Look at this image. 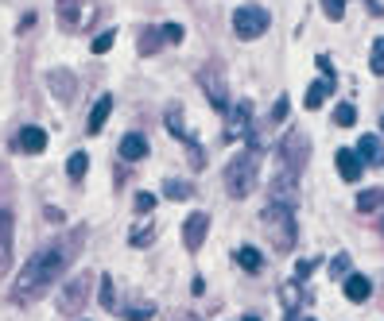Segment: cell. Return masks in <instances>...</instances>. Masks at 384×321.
Returning <instances> with one entry per match:
<instances>
[{"label":"cell","mask_w":384,"mask_h":321,"mask_svg":"<svg viewBox=\"0 0 384 321\" xmlns=\"http://www.w3.org/2000/svg\"><path fill=\"white\" fill-rule=\"evenodd\" d=\"M81 244V233H70L67 240L59 244H47V248H39L35 256L23 263L20 279H16V291H12V302L16 306H31V302H39L47 291H51L55 283H59V275L70 267V259H74Z\"/></svg>","instance_id":"6da1fadb"},{"label":"cell","mask_w":384,"mask_h":321,"mask_svg":"<svg viewBox=\"0 0 384 321\" xmlns=\"http://www.w3.org/2000/svg\"><path fill=\"white\" fill-rule=\"evenodd\" d=\"M260 225H264L268 240H272L276 252H291L295 248V213H291V205H280V202H268L264 213H260Z\"/></svg>","instance_id":"7a4b0ae2"},{"label":"cell","mask_w":384,"mask_h":321,"mask_svg":"<svg viewBox=\"0 0 384 321\" xmlns=\"http://www.w3.org/2000/svg\"><path fill=\"white\" fill-rule=\"evenodd\" d=\"M256 175H260V155H256V147H244L241 155H233L230 167H225V190L233 197H249L256 190Z\"/></svg>","instance_id":"3957f363"},{"label":"cell","mask_w":384,"mask_h":321,"mask_svg":"<svg viewBox=\"0 0 384 321\" xmlns=\"http://www.w3.org/2000/svg\"><path fill=\"white\" fill-rule=\"evenodd\" d=\"M94 0H59L55 4V16H59V28L62 31H81V28H89L94 23Z\"/></svg>","instance_id":"277c9868"},{"label":"cell","mask_w":384,"mask_h":321,"mask_svg":"<svg viewBox=\"0 0 384 321\" xmlns=\"http://www.w3.org/2000/svg\"><path fill=\"white\" fill-rule=\"evenodd\" d=\"M89 286H94V279H89V271H81V275H74L67 286L59 291V310L67 317H78L81 310H86L89 302Z\"/></svg>","instance_id":"5b68a950"},{"label":"cell","mask_w":384,"mask_h":321,"mask_svg":"<svg viewBox=\"0 0 384 321\" xmlns=\"http://www.w3.org/2000/svg\"><path fill=\"white\" fill-rule=\"evenodd\" d=\"M268 23H272V16H268L260 4H244V8L233 12V31L241 39H260L268 31Z\"/></svg>","instance_id":"8992f818"},{"label":"cell","mask_w":384,"mask_h":321,"mask_svg":"<svg viewBox=\"0 0 384 321\" xmlns=\"http://www.w3.org/2000/svg\"><path fill=\"white\" fill-rule=\"evenodd\" d=\"M280 155H283V167L288 170H303L310 159V136L303 128H291L288 136L280 139Z\"/></svg>","instance_id":"52a82bcc"},{"label":"cell","mask_w":384,"mask_h":321,"mask_svg":"<svg viewBox=\"0 0 384 321\" xmlns=\"http://www.w3.org/2000/svg\"><path fill=\"white\" fill-rule=\"evenodd\" d=\"M198 86L206 89V97H210V105H214L218 112H230V93H225V78H222V70H218V62L214 66H202L198 70Z\"/></svg>","instance_id":"ba28073f"},{"label":"cell","mask_w":384,"mask_h":321,"mask_svg":"<svg viewBox=\"0 0 384 321\" xmlns=\"http://www.w3.org/2000/svg\"><path fill=\"white\" fill-rule=\"evenodd\" d=\"M12 240H16L12 209H4V205H0V279H4L8 267H12Z\"/></svg>","instance_id":"9c48e42d"},{"label":"cell","mask_w":384,"mask_h":321,"mask_svg":"<svg viewBox=\"0 0 384 321\" xmlns=\"http://www.w3.org/2000/svg\"><path fill=\"white\" fill-rule=\"evenodd\" d=\"M295 190H299V170H288V167H283L280 175L272 178V190H268V194H272V202L291 205V202H295Z\"/></svg>","instance_id":"30bf717a"},{"label":"cell","mask_w":384,"mask_h":321,"mask_svg":"<svg viewBox=\"0 0 384 321\" xmlns=\"http://www.w3.org/2000/svg\"><path fill=\"white\" fill-rule=\"evenodd\" d=\"M206 233H210V213H191L186 225H183V244L191 252H198L202 240H206Z\"/></svg>","instance_id":"8fae6325"},{"label":"cell","mask_w":384,"mask_h":321,"mask_svg":"<svg viewBox=\"0 0 384 321\" xmlns=\"http://www.w3.org/2000/svg\"><path fill=\"white\" fill-rule=\"evenodd\" d=\"M12 147H16V151H23V155H39L47 147V132L35 128V124L20 128V132H16V139H12Z\"/></svg>","instance_id":"7c38bea8"},{"label":"cell","mask_w":384,"mask_h":321,"mask_svg":"<svg viewBox=\"0 0 384 321\" xmlns=\"http://www.w3.org/2000/svg\"><path fill=\"white\" fill-rule=\"evenodd\" d=\"M357 159H361V167H384V144L377 136H361V144H357Z\"/></svg>","instance_id":"4fadbf2b"},{"label":"cell","mask_w":384,"mask_h":321,"mask_svg":"<svg viewBox=\"0 0 384 321\" xmlns=\"http://www.w3.org/2000/svg\"><path fill=\"white\" fill-rule=\"evenodd\" d=\"M47 86H51V93L59 97V101H74L78 81H74V74H70V70H55L51 78H47Z\"/></svg>","instance_id":"5bb4252c"},{"label":"cell","mask_w":384,"mask_h":321,"mask_svg":"<svg viewBox=\"0 0 384 321\" xmlns=\"http://www.w3.org/2000/svg\"><path fill=\"white\" fill-rule=\"evenodd\" d=\"M144 155H148V139H144L140 132H132V136L120 139V159L125 163H136V159H144Z\"/></svg>","instance_id":"9a60e30c"},{"label":"cell","mask_w":384,"mask_h":321,"mask_svg":"<svg viewBox=\"0 0 384 321\" xmlns=\"http://www.w3.org/2000/svg\"><path fill=\"white\" fill-rule=\"evenodd\" d=\"M361 170H365L361 159H357L349 147H341V151H338V175L346 178V182H357V178H361Z\"/></svg>","instance_id":"2e32d148"},{"label":"cell","mask_w":384,"mask_h":321,"mask_svg":"<svg viewBox=\"0 0 384 321\" xmlns=\"http://www.w3.org/2000/svg\"><path fill=\"white\" fill-rule=\"evenodd\" d=\"M109 112H113V97H109V93H105V97H97L94 112H89V124H86V132H89V136H97V132L105 128V120H109Z\"/></svg>","instance_id":"e0dca14e"},{"label":"cell","mask_w":384,"mask_h":321,"mask_svg":"<svg viewBox=\"0 0 384 321\" xmlns=\"http://www.w3.org/2000/svg\"><path fill=\"white\" fill-rule=\"evenodd\" d=\"M249 120H252L249 101H237L233 112H230V139H237V132H241V136H249Z\"/></svg>","instance_id":"ac0fdd59"},{"label":"cell","mask_w":384,"mask_h":321,"mask_svg":"<svg viewBox=\"0 0 384 321\" xmlns=\"http://www.w3.org/2000/svg\"><path fill=\"white\" fill-rule=\"evenodd\" d=\"M373 294V283L365 275H346V298L349 302H365Z\"/></svg>","instance_id":"d6986e66"},{"label":"cell","mask_w":384,"mask_h":321,"mask_svg":"<svg viewBox=\"0 0 384 321\" xmlns=\"http://www.w3.org/2000/svg\"><path fill=\"white\" fill-rule=\"evenodd\" d=\"M334 89V78H322V81H315V86L307 89V109H322V101H326V93Z\"/></svg>","instance_id":"ffe728a7"},{"label":"cell","mask_w":384,"mask_h":321,"mask_svg":"<svg viewBox=\"0 0 384 321\" xmlns=\"http://www.w3.org/2000/svg\"><path fill=\"white\" fill-rule=\"evenodd\" d=\"M136 47H140V54H155L163 47V28H144L140 31V43H136Z\"/></svg>","instance_id":"44dd1931"},{"label":"cell","mask_w":384,"mask_h":321,"mask_svg":"<svg viewBox=\"0 0 384 321\" xmlns=\"http://www.w3.org/2000/svg\"><path fill=\"white\" fill-rule=\"evenodd\" d=\"M163 194L175 197V202H186V197L194 194V186L186 182V178H167V182H163Z\"/></svg>","instance_id":"7402d4cb"},{"label":"cell","mask_w":384,"mask_h":321,"mask_svg":"<svg viewBox=\"0 0 384 321\" xmlns=\"http://www.w3.org/2000/svg\"><path fill=\"white\" fill-rule=\"evenodd\" d=\"M357 209H361V213L384 209V190H365V194H357Z\"/></svg>","instance_id":"603a6c76"},{"label":"cell","mask_w":384,"mask_h":321,"mask_svg":"<svg viewBox=\"0 0 384 321\" xmlns=\"http://www.w3.org/2000/svg\"><path fill=\"white\" fill-rule=\"evenodd\" d=\"M237 263H241L244 271H260V267H264V259H260L256 248H241V252H237Z\"/></svg>","instance_id":"cb8c5ba5"},{"label":"cell","mask_w":384,"mask_h":321,"mask_svg":"<svg viewBox=\"0 0 384 321\" xmlns=\"http://www.w3.org/2000/svg\"><path fill=\"white\" fill-rule=\"evenodd\" d=\"M86 170H89V159H86V151H74V155H70V163H67V175L78 182V178L86 175Z\"/></svg>","instance_id":"d4e9b609"},{"label":"cell","mask_w":384,"mask_h":321,"mask_svg":"<svg viewBox=\"0 0 384 321\" xmlns=\"http://www.w3.org/2000/svg\"><path fill=\"white\" fill-rule=\"evenodd\" d=\"M354 120H357L354 105H338V109H334V124H338V128H354Z\"/></svg>","instance_id":"484cf974"},{"label":"cell","mask_w":384,"mask_h":321,"mask_svg":"<svg viewBox=\"0 0 384 321\" xmlns=\"http://www.w3.org/2000/svg\"><path fill=\"white\" fill-rule=\"evenodd\" d=\"M369 70L384 78V35H380V39H373V59H369Z\"/></svg>","instance_id":"4316f807"},{"label":"cell","mask_w":384,"mask_h":321,"mask_svg":"<svg viewBox=\"0 0 384 321\" xmlns=\"http://www.w3.org/2000/svg\"><path fill=\"white\" fill-rule=\"evenodd\" d=\"M152 314H155L152 302H136V306H128V310H125V317H128V321H148Z\"/></svg>","instance_id":"83f0119b"},{"label":"cell","mask_w":384,"mask_h":321,"mask_svg":"<svg viewBox=\"0 0 384 321\" xmlns=\"http://www.w3.org/2000/svg\"><path fill=\"white\" fill-rule=\"evenodd\" d=\"M167 128L175 132V139H183V144H194V136H186V128H183V117H179V112H167Z\"/></svg>","instance_id":"f1b7e54d"},{"label":"cell","mask_w":384,"mask_h":321,"mask_svg":"<svg viewBox=\"0 0 384 321\" xmlns=\"http://www.w3.org/2000/svg\"><path fill=\"white\" fill-rule=\"evenodd\" d=\"M288 109H291V101H288V93H283L280 101H276V109L268 112V128H272V124H280V120L288 117Z\"/></svg>","instance_id":"f546056e"},{"label":"cell","mask_w":384,"mask_h":321,"mask_svg":"<svg viewBox=\"0 0 384 321\" xmlns=\"http://www.w3.org/2000/svg\"><path fill=\"white\" fill-rule=\"evenodd\" d=\"M113 43H117V31H105V35H97L94 43H89V51H94V54H105Z\"/></svg>","instance_id":"4dcf8cb0"},{"label":"cell","mask_w":384,"mask_h":321,"mask_svg":"<svg viewBox=\"0 0 384 321\" xmlns=\"http://www.w3.org/2000/svg\"><path fill=\"white\" fill-rule=\"evenodd\" d=\"M101 306L105 310H117V298H113V279L101 275Z\"/></svg>","instance_id":"1f68e13d"},{"label":"cell","mask_w":384,"mask_h":321,"mask_svg":"<svg viewBox=\"0 0 384 321\" xmlns=\"http://www.w3.org/2000/svg\"><path fill=\"white\" fill-rule=\"evenodd\" d=\"M330 275L334 279H346L349 275V256H334L330 259Z\"/></svg>","instance_id":"d6a6232c"},{"label":"cell","mask_w":384,"mask_h":321,"mask_svg":"<svg viewBox=\"0 0 384 321\" xmlns=\"http://www.w3.org/2000/svg\"><path fill=\"white\" fill-rule=\"evenodd\" d=\"M322 8H326L330 20H341V16H346V0H322Z\"/></svg>","instance_id":"836d02e7"},{"label":"cell","mask_w":384,"mask_h":321,"mask_svg":"<svg viewBox=\"0 0 384 321\" xmlns=\"http://www.w3.org/2000/svg\"><path fill=\"white\" fill-rule=\"evenodd\" d=\"M155 240V228H136L132 233V248H144V244Z\"/></svg>","instance_id":"e575fe53"},{"label":"cell","mask_w":384,"mask_h":321,"mask_svg":"<svg viewBox=\"0 0 384 321\" xmlns=\"http://www.w3.org/2000/svg\"><path fill=\"white\" fill-rule=\"evenodd\" d=\"M163 39L167 43H183V28L179 23H163Z\"/></svg>","instance_id":"d590c367"},{"label":"cell","mask_w":384,"mask_h":321,"mask_svg":"<svg viewBox=\"0 0 384 321\" xmlns=\"http://www.w3.org/2000/svg\"><path fill=\"white\" fill-rule=\"evenodd\" d=\"M155 209V197L152 194H140V197H136V213H152Z\"/></svg>","instance_id":"8d00e7d4"},{"label":"cell","mask_w":384,"mask_h":321,"mask_svg":"<svg viewBox=\"0 0 384 321\" xmlns=\"http://www.w3.org/2000/svg\"><path fill=\"white\" fill-rule=\"evenodd\" d=\"M310 271H315V263H310V259H299V267H295V275H299V279H307V275H310Z\"/></svg>","instance_id":"74e56055"},{"label":"cell","mask_w":384,"mask_h":321,"mask_svg":"<svg viewBox=\"0 0 384 321\" xmlns=\"http://www.w3.org/2000/svg\"><path fill=\"white\" fill-rule=\"evenodd\" d=\"M365 4H369V8H373V16H384V8L377 4V0H365Z\"/></svg>","instance_id":"f35d334b"},{"label":"cell","mask_w":384,"mask_h":321,"mask_svg":"<svg viewBox=\"0 0 384 321\" xmlns=\"http://www.w3.org/2000/svg\"><path fill=\"white\" fill-rule=\"evenodd\" d=\"M288 321H303V317H299V314H291V317H288Z\"/></svg>","instance_id":"ab89813d"},{"label":"cell","mask_w":384,"mask_h":321,"mask_svg":"<svg viewBox=\"0 0 384 321\" xmlns=\"http://www.w3.org/2000/svg\"><path fill=\"white\" fill-rule=\"evenodd\" d=\"M244 321H260V317H244Z\"/></svg>","instance_id":"60d3db41"},{"label":"cell","mask_w":384,"mask_h":321,"mask_svg":"<svg viewBox=\"0 0 384 321\" xmlns=\"http://www.w3.org/2000/svg\"><path fill=\"white\" fill-rule=\"evenodd\" d=\"M380 132H384V117H380Z\"/></svg>","instance_id":"b9f144b4"},{"label":"cell","mask_w":384,"mask_h":321,"mask_svg":"<svg viewBox=\"0 0 384 321\" xmlns=\"http://www.w3.org/2000/svg\"><path fill=\"white\" fill-rule=\"evenodd\" d=\"M186 321H198V317H186Z\"/></svg>","instance_id":"7bdbcfd3"},{"label":"cell","mask_w":384,"mask_h":321,"mask_svg":"<svg viewBox=\"0 0 384 321\" xmlns=\"http://www.w3.org/2000/svg\"><path fill=\"white\" fill-rule=\"evenodd\" d=\"M380 228H384V221H380Z\"/></svg>","instance_id":"ee69618b"}]
</instances>
